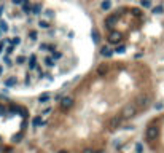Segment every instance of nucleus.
Here are the masks:
<instances>
[{
	"instance_id": "obj_8",
	"label": "nucleus",
	"mask_w": 164,
	"mask_h": 153,
	"mask_svg": "<svg viewBox=\"0 0 164 153\" xmlns=\"http://www.w3.org/2000/svg\"><path fill=\"white\" fill-rule=\"evenodd\" d=\"M115 22H116V16H109L105 19V26L109 27V29H112V27L115 26Z\"/></svg>"
},
{
	"instance_id": "obj_22",
	"label": "nucleus",
	"mask_w": 164,
	"mask_h": 153,
	"mask_svg": "<svg viewBox=\"0 0 164 153\" xmlns=\"http://www.w3.org/2000/svg\"><path fill=\"white\" fill-rule=\"evenodd\" d=\"M59 153H67V152H65V150H61V152H59Z\"/></svg>"
},
{
	"instance_id": "obj_24",
	"label": "nucleus",
	"mask_w": 164,
	"mask_h": 153,
	"mask_svg": "<svg viewBox=\"0 0 164 153\" xmlns=\"http://www.w3.org/2000/svg\"><path fill=\"white\" fill-rule=\"evenodd\" d=\"M99 153H104V152H99Z\"/></svg>"
},
{
	"instance_id": "obj_21",
	"label": "nucleus",
	"mask_w": 164,
	"mask_h": 153,
	"mask_svg": "<svg viewBox=\"0 0 164 153\" xmlns=\"http://www.w3.org/2000/svg\"><path fill=\"white\" fill-rule=\"evenodd\" d=\"M83 153H96V152L92 150V148H85V150H83Z\"/></svg>"
},
{
	"instance_id": "obj_17",
	"label": "nucleus",
	"mask_w": 164,
	"mask_h": 153,
	"mask_svg": "<svg viewBox=\"0 0 164 153\" xmlns=\"http://www.w3.org/2000/svg\"><path fill=\"white\" fill-rule=\"evenodd\" d=\"M92 37H94V41H99V34H97V30H96V29L92 30Z\"/></svg>"
},
{
	"instance_id": "obj_20",
	"label": "nucleus",
	"mask_w": 164,
	"mask_h": 153,
	"mask_svg": "<svg viewBox=\"0 0 164 153\" xmlns=\"http://www.w3.org/2000/svg\"><path fill=\"white\" fill-rule=\"evenodd\" d=\"M135 150H137V153H142V145L137 143V145H135Z\"/></svg>"
},
{
	"instance_id": "obj_1",
	"label": "nucleus",
	"mask_w": 164,
	"mask_h": 153,
	"mask_svg": "<svg viewBox=\"0 0 164 153\" xmlns=\"http://www.w3.org/2000/svg\"><path fill=\"white\" fill-rule=\"evenodd\" d=\"M135 112H137L135 105L129 104V105H126V107L123 109V112H121V117H123V118H131V117H134V115H135Z\"/></svg>"
},
{
	"instance_id": "obj_18",
	"label": "nucleus",
	"mask_w": 164,
	"mask_h": 153,
	"mask_svg": "<svg viewBox=\"0 0 164 153\" xmlns=\"http://www.w3.org/2000/svg\"><path fill=\"white\" fill-rule=\"evenodd\" d=\"M132 11H134V15H135V16H142V11H140L139 8H132Z\"/></svg>"
},
{
	"instance_id": "obj_19",
	"label": "nucleus",
	"mask_w": 164,
	"mask_h": 153,
	"mask_svg": "<svg viewBox=\"0 0 164 153\" xmlns=\"http://www.w3.org/2000/svg\"><path fill=\"white\" fill-rule=\"evenodd\" d=\"M48 99H49V94H41V96H40V101H43V102L48 101Z\"/></svg>"
},
{
	"instance_id": "obj_9",
	"label": "nucleus",
	"mask_w": 164,
	"mask_h": 153,
	"mask_svg": "<svg viewBox=\"0 0 164 153\" xmlns=\"http://www.w3.org/2000/svg\"><path fill=\"white\" fill-rule=\"evenodd\" d=\"M100 53H102V56H105V58H110L112 54H113V51H112L109 46H102L100 48Z\"/></svg>"
},
{
	"instance_id": "obj_6",
	"label": "nucleus",
	"mask_w": 164,
	"mask_h": 153,
	"mask_svg": "<svg viewBox=\"0 0 164 153\" xmlns=\"http://www.w3.org/2000/svg\"><path fill=\"white\" fill-rule=\"evenodd\" d=\"M107 72H109V64H100V66L97 67V75L99 77H104Z\"/></svg>"
},
{
	"instance_id": "obj_16",
	"label": "nucleus",
	"mask_w": 164,
	"mask_h": 153,
	"mask_svg": "<svg viewBox=\"0 0 164 153\" xmlns=\"http://www.w3.org/2000/svg\"><path fill=\"white\" fill-rule=\"evenodd\" d=\"M124 50H126V46H124V45H120L115 51H116V53H124Z\"/></svg>"
},
{
	"instance_id": "obj_14",
	"label": "nucleus",
	"mask_w": 164,
	"mask_h": 153,
	"mask_svg": "<svg viewBox=\"0 0 164 153\" xmlns=\"http://www.w3.org/2000/svg\"><path fill=\"white\" fill-rule=\"evenodd\" d=\"M153 13H156V15H159V13H163V7H161V5L154 7V8H153Z\"/></svg>"
},
{
	"instance_id": "obj_2",
	"label": "nucleus",
	"mask_w": 164,
	"mask_h": 153,
	"mask_svg": "<svg viewBox=\"0 0 164 153\" xmlns=\"http://www.w3.org/2000/svg\"><path fill=\"white\" fill-rule=\"evenodd\" d=\"M158 134H159L158 126H148L147 128V132H145V137H147L148 140H154V139L158 137Z\"/></svg>"
},
{
	"instance_id": "obj_23",
	"label": "nucleus",
	"mask_w": 164,
	"mask_h": 153,
	"mask_svg": "<svg viewBox=\"0 0 164 153\" xmlns=\"http://www.w3.org/2000/svg\"><path fill=\"white\" fill-rule=\"evenodd\" d=\"M2 72H3V70H2V67H0V75H2Z\"/></svg>"
},
{
	"instance_id": "obj_15",
	"label": "nucleus",
	"mask_w": 164,
	"mask_h": 153,
	"mask_svg": "<svg viewBox=\"0 0 164 153\" xmlns=\"http://www.w3.org/2000/svg\"><path fill=\"white\" fill-rule=\"evenodd\" d=\"M140 5H142L143 8H148L150 5H151V3H150V2H148V0H142V2H140Z\"/></svg>"
},
{
	"instance_id": "obj_11",
	"label": "nucleus",
	"mask_w": 164,
	"mask_h": 153,
	"mask_svg": "<svg viewBox=\"0 0 164 153\" xmlns=\"http://www.w3.org/2000/svg\"><path fill=\"white\" fill-rule=\"evenodd\" d=\"M3 85H5V86H15L16 80H15V78H7V80L3 81Z\"/></svg>"
},
{
	"instance_id": "obj_4",
	"label": "nucleus",
	"mask_w": 164,
	"mask_h": 153,
	"mask_svg": "<svg viewBox=\"0 0 164 153\" xmlns=\"http://www.w3.org/2000/svg\"><path fill=\"white\" fill-rule=\"evenodd\" d=\"M109 41H110V43H120V41H121V34H120V32H116V30H112L109 34Z\"/></svg>"
},
{
	"instance_id": "obj_7",
	"label": "nucleus",
	"mask_w": 164,
	"mask_h": 153,
	"mask_svg": "<svg viewBox=\"0 0 164 153\" xmlns=\"http://www.w3.org/2000/svg\"><path fill=\"white\" fill-rule=\"evenodd\" d=\"M147 102H148V97L147 96H139L135 104H137L139 107H145V105H147Z\"/></svg>"
},
{
	"instance_id": "obj_10",
	"label": "nucleus",
	"mask_w": 164,
	"mask_h": 153,
	"mask_svg": "<svg viewBox=\"0 0 164 153\" xmlns=\"http://www.w3.org/2000/svg\"><path fill=\"white\" fill-rule=\"evenodd\" d=\"M32 13H34V15H41V3H35Z\"/></svg>"
},
{
	"instance_id": "obj_3",
	"label": "nucleus",
	"mask_w": 164,
	"mask_h": 153,
	"mask_svg": "<svg viewBox=\"0 0 164 153\" xmlns=\"http://www.w3.org/2000/svg\"><path fill=\"white\" fill-rule=\"evenodd\" d=\"M121 120H123V117H113L109 121V128H110V131H115V129H118L121 126Z\"/></svg>"
},
{
	"instance_id": "obj_13",
	"label": "nucleus",
	"mask_w": 164,
	"mask_h": 153,
	"mask_svg": "<svg viewBox=\"0 0 164 153\" xmlns=\"http://www.w3.org/2000/svg\"><path fill=\"white\" fill-rule=\"evenodd\" d=\"M41 124H43V120L40 117H35L34 118V126H41Z\"/></svg>"
},
{
	"instance_id": "obj_5",
	"label": "nucleus",
	"mask_w": 164,
	"mask_h": 153,
	"mask_svg": "<svg viewBox=\"0 0 164 153\" xmlns=\"http://www.w3.org/2000/svg\"><path fill=\"white\" fill-rule=\"evenodd\" d=\"M73 105V99L72 97H62V101H61V107H62V110H67Z\"/></svg>"
},
{
	"instance_id": "obj_12",
	"label": "nucleus",
	"mask_w": 164,
	"mask_h": 153,
	"mask_svg": "<svg viewBox=\"0 0 164 153\" xmlns=\"http://www.w3.org/2000/svg\"><path fill=\"white\" fill-rule=\"evenodd\" d=\"M102 10H109V8L112 7V3H110V0H104V2H102Z\"/></svg>"
}]
</instances>
